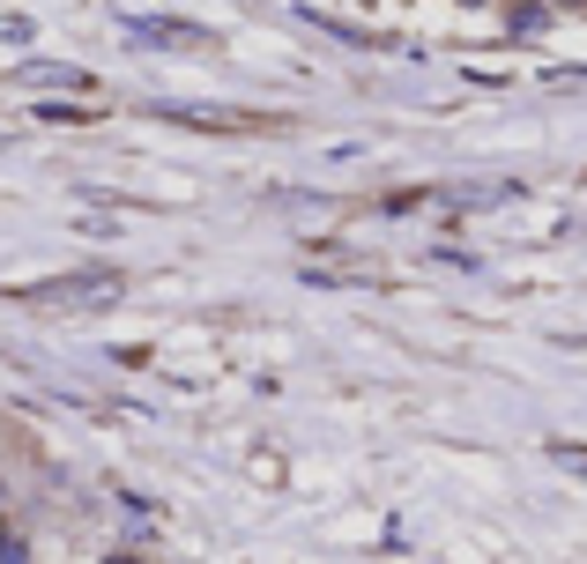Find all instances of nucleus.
<instances>
[{"mask_svg":"<svg viewBox=\"0 0 587 564\" xmlns=\"http://www.w3.org/2000/svg\"><path fill=\"white\" fill-rule=\"evenodd\" d=\"M30 305H112L120 297V275H105V268H83V275H60V282H38V290H23Z\"/></svg>","mask_w":587,"mask_h":564,"instance_id":"obj_1","label":"nucleus"},{"mask_svg":"<svg viewBox=\"0 0 587 564\" xmlns=\"http://www.w3.org/2000/svg\"><path fill=\"white\" fill-rule=\"evenodd\" d=\"M142 38H164V45H209V30H194V23H142Z\"/></svg>","mask_w":587,"mask_h":564,"instance_id":"obj_2","label":"nucleus"},{"mask_svg":"<svg viewBox=\"0 0 587 564\" xmlns=\"http://www.w3.org/2000/svg\"><path fill=\"white\" fill-rule=\"evenodd\" d=\"M30 82H52V89H83V75H75V68H38Z\"/></svg>","mask_w":587,"mask_h":564,"instance_id":"obj_3","label":"nucleus"}]
</instances>
